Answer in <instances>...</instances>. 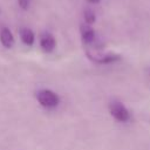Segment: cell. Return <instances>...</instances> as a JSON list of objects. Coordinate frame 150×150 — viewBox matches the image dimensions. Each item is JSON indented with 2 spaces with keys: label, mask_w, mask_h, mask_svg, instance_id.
<instances>
[{
  "label": "cell",
  "mask_w": 150,
  "mask_h": 150,
  "mask_svg": "<svg viewBox=\"0 0 150 150\" xmlns=\"http://www.w3.org/2000/svg\"><path fill=\"white\" fill-rule=\"evenodd\" d=\"M110 115L118 122H128L130 120V112L120 101H112L109 103Z\"/></svg>",
  "instance_id": "obj_2"
},
{
  "label": "cell",
  "mask_w": 150,
  "mask_h": 150,
  "mask_svg": "<svg viewBox=\"0 0 150 150\" xmlns=\"http://www.w3.org/2000/svg\"><path fill=\"white\" fill-rule=\"evenodd\" d=\"M80 33H81V39L84 43H91L95 40V32L90 27V25H81Z\"/></svg>",
  "instance_id": "obj_5"
},
{
  "label": "cell",
  "mask_w": 150,
  "mask_h": 150,
  "mask_svg": "<svg viewBox=\"0 0 150 150\" xmlns=\"http://www.w3.org/2000/svg\"><path fill=\"white\" fill-rule=\"evenodd\" d=\"M36 100L41 107L46 109H54L60 103V96L50 89H40L36 93Z\"/></svg>",
  "instance_id": "obj_1"
},
{
  "label": "cell",
  "mask_w": 150,
  "mask_h": 150,
  "mask_svg": "<svg viewBox=\"0 0 150 150\" xmlns=\"http://www.w3.org/2000/svg\"><path fill=\"white\" fill-rule=\"evenodd\" d=\"M56 46V41L55 38L53 36V34L45 32L41 34L40 36V47L42 48V50H45L46 53H50L55 49Z\"/></svg>",
  "instance_id": "obj_3"
},
{
  "label": "cell",
  "mask_w": 150,
  "mask_h": 150,
  "mask_svg": "<svg viewBox=\"0 0 150 150\" xmlns=\"http://www.w3.org/2000/svg\"><path fill=\"white\" fill-rule=\"evenodd\" d=\"M148 74H149V76H150V69H149V70H148Z\"/></svg>",
  "instance_id": "obj_11"
},
{
  "label": "cell",
  "mask_w": 150,
  "mask_h": 150,
  "mask_svg": "<svg viewBox=\"0 0 150 150\" xmlns=\"http://www.w3.org/2000/svg\"><path fill=\"white\" fill-rule=\"evenodd\" d=\"M18 2H19V6L22 9H28V7H29V1L28 0H18Z\"/></svg>",
  "instance_id": "obj_9"
},
{
  "label": "cell",
  "mask_w": 150,
  "mask_h": 150,
  "mask_svg": "<svg viewBox=\"0 0 150 150\" xmlns=\"http://www.w3.org/2000/svg\"><path fill=\"white\" fill-rule=\"evenodd\" d=\"M0 42L6 48H11L14 45V36H13V33L11 32L9 28L4 27L0 30Z\"/></svg>",
  "instance_id": "obj_4"
},
{
  "label": "cell",
  "mask_w": 150,
  "mask_h": 150,
  "mask_svg": "<svg viewBox=\"0 0 150 150\" xmlns=\"http://www.w3.org/2000/svg\"><path fill=\"white\" fill-rule=\"evenodd\" d=\"M88 1H89V2H93V4H97L100 0H88Z\"/></svg>",
  "instance_id": "obj_10"
},
{
  "label": "cell",
  "mask_w": 150,
  "mask_h": 150,
  "mask_svg": "<svg viewBox=\"0 0 150 150\" xmlns=\"http://www.w3.org/2000/svg\"><path fill=\"white\" fill-rule=\"evenodd\" d=\"M120 59H121L120 55H116V54H107V55L100 56L98 59H95L94 61L97 62V63H101V64H108V63L116 62V61H118Z\"/></svg>",
  "instance_id": "obj_7"
},
{
  "label": "cell",
  "mask_w": 150,
  "mask_h": 150,
  "mask_svg": "<svg viewBox=\"0 0 150 150\" xmlns=\"http://www.w3.org/2000/svg\"><path fill=\"white\" fill-rule=\"evenodd\" d=\"M20 34V39L21 41L26 45V46H33L34 45V41H35V34L32 29L27 28V27H23L20 29L19 32Z\"/></svg>",
  "instance_id": "obj_6"
},
{
  "label": "cell",
  "mask_w": 150,
  "mask_h": 150,
  "mask_svg": "<svg viewBox=\"0 0 150 150\" xmlns=\"http://www.w3.org/2000/svg\"><path fill=\"white\" fill-rule=\"evenodd\" d=\"M83 18H84V21L87 25H91L96 20V15H95L94 11H91V9H86L83 12Z\"/></svg>",
  "instance_id": "obj_8"
}]
</instances>
